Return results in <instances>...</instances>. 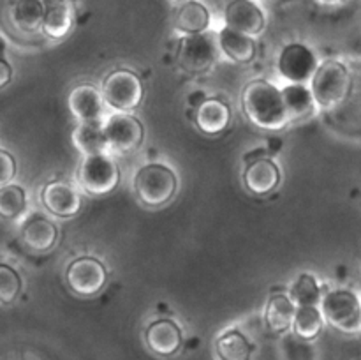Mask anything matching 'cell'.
Segmentation results:
<instances>
[{"mask_svg":"<svg viewBox=\"0 0 361 360\" xmlns=\"http://www.w3.org/2000/svg\"><path fill=\"white\" fill-rule=\"evenodd\" d=\"M219 53L217 35L212 32L183 35L176 52V62L185 73L203 74L215 66Z\"/></svg>","mask_w":361,"mask_h":360,"instance_id":"obj_7","label":"cell"},{"mask_svg":"<svg viewBox=\"0 0 361 360\" xmlns=\"http://www.w3.org/2000/svg\"><path fill=\"white\" fill-rule=\"evenodd\" d=\"M296 306L289 295L284 293H275L270 296L267 304V311H264V321H267L268 328L275 334H284L289 328H293V321H295Z\"/></svg>","mask_w":361,"mask_h":360,"instance_id":"obj_22","label":"cell"},{"mask_svg":"<svg viewBox=\"0 0 361 360\" xmlns=\"http://www.w3.org/2000/svg\"><path fill=\"white\" fill-rule=\"evenodd\" d=\"M18 172L16 159L13 157L9 150L6 148H0V187L9 186L14 180Z\"/></svg>","mask_w":361,"mask_h":360,"instance_id":"obj_30","label":"cell"},{"mask_svg":"<svg viewBox=\"0 0 361 360\" xmlns=\"http://www.w3.org/2000/svg\"><path fill=\"white\" fill-rule=\"evenodd\" d=\"M21 286L23 282L20 274L11 265L0 263V304L4 306L13 304L20 296Z\"/></svg>","mask_w":361,"mask_h":360,"instance_id":"obj_29","label":"cell"},{"mask_svg":"<svg viewBox=\"0 0 361 360\" xmlns=\"http://www.w3.org/2000/svg\"><path fill=\"white\" fill-rule=\"evenodd\" d=\"M349 69L338 60H324L310 80V90L319 109H335L351 94Z\"/></svg>","mask_w":361,"mask_h":360,"instance_id":"obj_2","label":"cell"},{"mask_svg":"<svg viewBox=\"0 0 361 360\" xmlns=\"http://www.w3.org/2000/svg\"><path fill=\"white\" fill-rule=\"evenodd\" d=\"M102 99L118 113H130L141 104L145 94L143 81L130 69H115L102 81Z\"/></svg>","mask_w":361,"mask_h":360,"instance_id":"obj_4","label":"cell"},{"mask_svg":"<svg viewBox=\"0 0 361 360\" xmlns=\"http://www.w3.org/2000/svg\"><path fill=\"white\" fill-rule=\"evenodd\" d=\"M11 80H13V67H11V64L6 59L0 56V88L7 87Z\"/></svg>","mask_w":361,"mask_h":360,"instance_id":"obj_31","label":"cell"},{"mask_svg":"<svg viewBox=\"0 0 361 360\" xmlns=\"http://www.w3.org/2000/svg\"><path fill=\"white\" fill-rule=\"evenodd\" d=\"M281 90L286 109H288L289 122L307 119L317 109V102L314 99L312 90L305 83H288Z\"/></svg>","mask_w":361,"mask_h":360,"instance_id":"obj_21","label":"cell"},{"mask_svg":"<svg viewBox=\"0 0 361 360\" xmlns=\"http://www.w3.org/2000/svg\"><path fill=\"white\" fill-rule=\"evenodd\" d=\"M324 325L323 311L319 306H303L296 307L293 330L303 341H314L321 334Z\"/></svg>","mask_w":361,"mask_h":360,"instance_id":"obj_26","label":"cell"},{"mask_svg":"<svg viewBox=\"0 0 361 360\" xmlns=\"http://www.w3.org/2000/svg\"><path fill=\"white\" fill-rule=\"evenodd\" d=\"M268 155H270V150H268V148H256V150H250L243 159H245V164H249V162L259 161V159L268 157Z\"/></svg>","mask_w":361,"mask_h":360,"instance_id":"obj_32","label":"cell"},{"mask_svg":"<svg viewBox=\"0 0 361 360\" xmlns=\"http://www.w3.org/2000/svg\"><path fill=\"white\" fill-rule=\"evenodd\" d=\"M231 122V109L228 102L219 97H208L200 108H196V126L208 136L221 134Z\"/></svg>","mask_w":361,"mask_h":360,"instance_id":"obj_19","label":"cell"},{"mask_svg":"<svg viewBox=\"0 0 361 360\" xmlns=\"http://www.w3.org/2000/svg\"><path fill=\"white\" fill-rule=\"evenodd\" d=\"M145 341L152 353L159 356H173L180 352L183 342L182 328L169 318H161L148 325Z\"/></svg>","mask_w":361,"mask_h":360,"instance_id":"obj_13","label":"cell"},{"mask_svg":"<svg viewBox=\"0 0 361 360\" xmlns=\"http://www.w3.org/2000/svg\"><path fill=\"white\" fill-rule=\"evenodd\" d=\"M316 4H319V6H324V7H335V6H341V4L348 2V0H314Z\"/></svg>","mask_w":361,"mask_h":360,"instance_id":"obj_35","label":"cell"},{"mask_svg":"<svg viewBox=\"0 0 361 360\" xmlns=\"http://www.w3.org/2000/svg\"><path fill=\"white\" fill-rule=\"evenodd\" d=\"M44 4L42 0H14L11 6V20L18 30L34 34L42 28Z\"/></svg>","mask_w":361,"mask_h":360,"instance_id":"obj_23","label":"cell"},{"mask_svg":"<svg viewBox=\"0 0 361 360\" xmlns=\"http://www.w3.org/2000/svg\"><path fill=\"white\" fill-rule=\"evenodd\" d=\"M242 108L249 122L259 129L279 131L289 124L282 90L271 81H249L242 92Z\"/></svg>","mask_w":361,"mask_h":360,"instance_id":"obj_1","label":"cell"},{"mask_svg":"<svg viewBox=\"0 0 361 360\" xmlns=\"http://www.w3.org/2000/svg\"><path fill=\"white\" fill-rule=\"evenodd\" d=\"M215 349L221 360H250L254 344L240 330H228L217 339Z\"/></svg>","mask_w":361,"mask_h":360,"instance_id":"obj_25","label":"cell"},{"mask_svg":"<svg viewBox=\"0 0 361 360\" xmlns=\"http://www.w3.org/2000/svg\"><path fill=\"white\" fill-rule=\"evenodd\" d=\"M41 201L49 214L56 217H74L81 210V194L71 184L49 180L41 191Z\"/></svg>","mask_w":361,"mask_h":360,"instance_id":"obj_11","label":"cell"},{"mask_svg":"<svg viewBox=\"0 0 361 360\" xmlns=\"http://www.w3.org/2000/svg\"><path fill=\"white\" fill-rule=\"evenodd\" d=\"M59 242V228L42 215H34L21 228V244L30 253H48Z\"/></svg>","mask_w":361,"mask_h":360,"instance_id":"obj_14","label":"cell"},{"mask_svg":"<svg viewBox=\"0 0 361 360\" xmlns=\"http://www.w3.org/2000/svg\"><path fill=\"white\" fill-rule=\"evenodd\" d=\"M120 169L109 154L85 155L78 168V184L90 196H104L116 189Z\"/></svg>","mask_w":361,"mask_h":360,"instance_id":"obj_6","label":"cell"},{"mask_svg":"<svg viewBox=\"0 0 361 360\" xmlns=\"http://www.w3.org/2000/svg\"><path fill=\"white\" fill-rule=\"evenodd\" d=\"M210 27V11L200 0L180 4L175 16V28L183 35L203 34Z\"/></svg>","mask_w":361,"mask_h":360,"instance_id":"obj_20","label":"cell"},{"mask_svg":"<svg viewBox=\"0 0 361 360\" xmlns=\"http://www.w3.org/2000/svg\"><path fill=\"white\" fill-rule=\"evenodd\" d=\"M178 189V179L169 166L150 162L137 169L134 176V191L145 207L161 208L173 200Z\"/></svg>","mask_w":361,"mask_h":360,"instance_id":"obj_3","label":"cell"},{"mask_svg":"<svg viewBox=\"0 0 361 360\" xmlns=\"http://www.w3.org/2000/svg\"><path fill=\"white\" fill-rule=\"evenodd\" d=\"M226 25L247 35L257 37L267 27V16L256 0H229L224 11Z\"/></svg>","mask_w":361,"mask_h":360,"instance_id":"obj_12","label":"cell"},{"mask_svg":"<svg viewBox=\"0 0 361 360\" xmlns=\"http://www.w3.org/2000/svg\"><path fill=\"white\" fill-rule=\"evenodd\" d=\"M175 2H178V4H183V2H187V0H175Z\"/></svg>","mask_w":361,"mask_h":360,"instance_id":"obj_38","label":"cell"},{"mask_svg":"<svg viewBox=\"0 0 361 360\" xmlns=\"http://www.w3.org/2000/svg\"><path fill=\"white\" fill-rule=\"evenodd\" d=\"M217 41L221 52L233 62L249 64L256 59L257 44L252 35H247L226 25L217 34Z\"/></svg>","mask_w":361,"mask_h":360,"instance_id":"obj_18","label":"cell"},{"mask_svg":"<svg viewBox=\"0 0 361 360\" xmlns=\"http://www.w3.org/2000/svg\"><path fill=\"white\" fill-rule=\"evenodd\" d=\"M66 281L71 292L78 296H95L108 282V270L97 258L81 256L69 263Z\"/></svg>","mask_w":361,"mask_h":360,"instance_id":"obj_9","label":"cell"},{"mask_svg":"<svg viewBox=\"0 0 361 360\" xmlns=\"http://www.w3.org/2000/svg\"><path fill=\"white\" fill-rule=\"evenodd\" d=\"M289 299L295 302L296 307L319 306L323 300V289L312 274H302L289 288Z\"/></svg>","mask_w":361,"mask_h":360,"instance_id":"obj_27","label":"cell"},{"mask_svg":"<svg viewBox=\"0 0 361 360\" xmlns=\"http://www.w3.org/2000/svg\"><path fill=\"white\" fill-rule=\"evenodd\" d=\"M243 182L249 193L256 196H267L274 193L281 184V169L270 157L249 162L243 172Z\"/></svg>","mask_w":361,"mask_h":360,"instance_id":"obj_15","label":"cell"},{"mask_svg":"<svg viewBox=\"0 0 361 360\" xmlns=\"http://www.w3.org/2000/svg\"><path fill=\"white\" fill-rule=\"evenodd\" d=\"M317 67H319V62H317L316 53L302 42L286 44L279 53V74L289 83H307L312 80Z\"/></svg>","mask_w":361,"mask_h":360,"instance_id":"obj_10","label":"cell"},{"mask_svg":"<svg viewBox=\"0 0 361 360\" xmlns=\"http://www.w3.org/2000/svg\"><path fill=\"white\" fill-rule=\"evenodd\" d=\"M281 147H282V141L281 140H277V138H270V140H268V150H270V154H277L279 150H281Z\"/></svg>","mask_w":361,"mask_h":360,"instance_id":"obj_34","label":"cell"},{"mask_svg":"<svg viewBox=\"0 0 361 360\" xmlns=\"http://www.w3.org/2000/svg\"><path fill=\"white\" fill-rule=\"evenodd\" d=\"M324 321L344 334L361 330V302L351 289H331L321 300Z\"/></svg>","mask_w":361,"mask_h":360,"instance_id":"obj_5","label":"cell"},{"mask_svg":"<svg viewBox=\"0 0 361 360\" xmlns=\"http://www.w3.org/2000/svg\"><path fill=\"white\" fill-rule=\"evenodd\" d=\"M4 49H6V44H4V41H2V39H0V56H2Z\"/></svg>","mask_w":361,"mask_h":360,"instance_id":"obj_37","label":"cell"},{"mask_svg":"<svg viewBox=\"0 0 361 360\" xmlns=\"http://www.w3.org/2000/svg\"><path fill=\"white\" fill-rule=\"evenodd\" d=\"M44 18H42V34L59 41L63 39L74 25V9L71 0H42Z\"/></svg>","mask_w":361,"mask_h":360,"instance_id":"obj_16","label":"cell"},{"mask_svg":"<svg viewBox=\"0 0 361 360\" xmlns=\"http://www.w3.org/2000/svg\"><path fill=\"white\" fill-rule=\"evenodd\" d=\"M27 208V194L23 187L16 184L0 187V217L6 221H16Z\"/></svg>","mask_w":361,"mask_h":360,"instance_id":"obj_28","label":"cell"},{"mask_svg":"<svg viewBox=\"0 0 361 360\" xmlns=\"http://www.w3.org/2000/svg\"><path fill=\"white\" fill-rule=\"evenodd\" d=\"M73 141L85 155L108 154L104 126L101 122H80L73 133Z\"/></svg>","mask_w":361,"mask_h":360,"instance_id":"obj_24","label":"cell"},{"mask_svg":"<svg viewBox=\"0 0 361 360\" xmlns=\"http://www.w3.org/2000/svg\"><path fill=\"white\" fill-rule=\"evenodd\" d=\"M207 95L203 94V92H192V94H190V97H189V101H190V104H196V108H200L201 104H203L204 101H207Z\"/></svg>","mask_w":361,"mask_h":360,"instance_id":"obj_33","label":"cell"},{"mask_svg":"<svg viewBox=\"0 0 361 360\" xmlns=\"http://www.w3.org/2000/svg\"><path fill=\"white\" fill-rule=\"evenodd\" d=\"M102 126L109 152L127 155L140 150L143 145L145 127L141 120L130 113H113Z\"/></svg>","mask_w":361,"mask_h":360,"instance_id":"obj_8","label":"cell"},{"mask_svg":"<svg viewBox=\"0 0 361 360\" xmlns=\"http://www.w3.org/2000/svg\"><path fill=\"white\" fill-rule=\"evenodd\" d=\"M69 109L78 122H101L104 99L92 85H80L71 92Z\"/></svg>","mask_w":361,"mask_h":360,"instance_id":"obj_17","label":"cell"},{"mask_svg":"<svg viewBox=\"0 0 361 360\" xmlns=\"http://www.w3.org/2000/svg\"><path fill=\"white\" fill-rule=\"evenodd\" d=\"M259 2H264V4H281L282 0H259Z\"/></svg>","mask_w":361,"mask_h":360,"instance_id":"obj_36","label":"cell"}]
</instances>
